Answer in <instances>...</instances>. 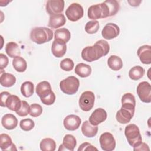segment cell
I'll use <instances>...</instances> for the list:
<instances>
[{"label":"cell","mask_w":151,"mask_h":151,"mask_svg":"<svg viewBox=\"0 0 151 151\" xmlns=\"http://www.w3.org/2000/svg\"><path fill=\"white\" fill-rule=\"evenodd\" d=\"M0 148L3 151L17 150L16 146L12 143L11 137L5 133L0 134Z\"/></svg>","instance_id":"obj_19"},{"label":"cell","mask_w":151,"mask_h":151,"mask_svg":"<svg viewBox=\"0 0 151 151\" xmlns=\"http://www.w3.org/2000/svg\"><path fill=\"white\" fill-rule=\"evenodd\" d=\"M52 38V31L47 27H34L31 29L30 32V38L31 41L37 44H42L49 42Z\"/></svg>","instance_id":"obj_2"},{"label":"cell","mask_w":151,"mask_h":151,"mask_svg":"<svg viewBox=\"0 0 151 151\" xmlns=\"http://www.w3.org/2000/svg\"><path fill=\"white\" fill-rule=\"evenodd\" d=\"M30 106L25 100H21V106L20 109L16 111V113L21 117H25L29 114Z\"/></svg>","instance_id":"obj_37"},{"label":"cell","mask_w":151,"mask_h":151,"mask_svg":"<svg viewBox=\"0 0 151 151\" xmlns=\"http://www.w3.org/2000/svg\"><path fill=\"white\" fill-rule=\"evenodd\" d=\"M128 3L130 4V5L132 6H137L140 5V4L142 2L141 1H128Z\"/></svg>","instance_id":"obj_45"},{"label":"cell","mask_w":151,"mask_h":151,"mask_svg":"<svg viewBox=\"0 0 151 151\" xmlns=\"http://www.w3.org/2000/svg\"><path fill=\"white\" fill-rule=\"evenodd\" d=\"M87 15L90 19L96 20L103 18V11L101 4L90 6L87 11Z\"/></svg>","instance_id":"obj_23"},{"label":"cell","mask_w":151,"mask_h":151,"mask_svg":"<svg viewBox=\"0 0 151 151\" xmlns=\"http://www.w3.org/2000/svg\"><path fill=\"white\" fill-rule=\"evenodd\" d=\"M137 56L140 61L144 64H150L151 63V46L149 45H143L140 46L137 51Z\"/></svg>","instance_id":"obj_13"},{"label":"cell","mask_w":151,"mask_h":151,"mask_svg":"<svg viewBox=\"0 0 151 151\" xmlns=\"http://www.w3.org/2000/svg\"><path fill=\"white\" fill-rule=\"evenodd\" d=\"M79 80L74 76H69L61 80L60 83V88L65 94L73 95L76 94L79 88Z\"/></svg>","instance_id":"obj_4"},{"label":"cell","mask_w":151,"mask_h":151,"mask_svg":"<svg viewBox=\"0 0 151 151\" xmlns=\"http://www.w3.org/2000/svg\"><path fill=\"white\" fill-rule=\"evenodd\" d=\"M64 8L63 0H49L47 2L45 9L47 12L51 15L61 14Z\"/></svg>","instance_id":"obj_9"},{"label":"cell","mask_w":151,"mask_h":151,"mask_svg":"<svg viewBox=\"0 0 151 151\" xmlns=\"http://www.w3.org/2000/svg\"><path fill=\"white\" fill-rule=\"evenodd\" d=\"M60 68L63 70L65 71H70L73 69L74 64L71 59L69 58H66L60 62Z\"/></svg>","instance_id":"obj_38"},{"label":"cell","mask_w":151,"mask_h":151,"mask_svg":"<svg viewBox=\"0 0 151 151\" xmlns=\"http://www.w3.org/2000/svg\"><path fill=\"white\" fill-rule=\"evenodd\" d=\"M100 27L99 21L92 20L88 21L85 25V31L88 34H94L96 33Z\"/></svg>","instance_id":"obj_35"},{"label":"cell","mask_w":151,"mask_h":151,"mask_svg":"<svg viewBox=\"0 0 151 151\" xmlns=\"http://www.w3.org/2000/svg\"><path fill=\"white\" fill-rule=\"evenodd\" d=\"M109 51V43L104 40H100L93 45L83 48L81 51V57L86 61L93 62L106 55Z\"/></svg>","instance_id":"obj_1"},{"label":"cell","mask_w":151,"mask_h":151,"mask_svg":"<svg viewBox=\"0 0 151 151\" xmlns=\"http://www.w3.org/2000/svg\"><path fill=\"white\" fill-rule=\"evenodd\" d=\"M98 132V126L91 124L89 121H84L81 126V132L87 137H94Z\"/></svg>","instance_id":"obj_22"},{"label":"cell","mask_w":151,"mask_h":151,"mask_svg":"<svg viewBox=\"0 0 151 151\" xmlns=\"http://www.w3.org/2000/svg\"><path fill=\"white\" fill-rule=\"evenodd\" d=\"M84 150L93 151V150H98V149L96 147H95L94 146L91 145L90 143L88 142H84L82 143L78 148V151H84Z\"/></svg>","instance_id":"obj_41"},{"label":"cell","mask_w":151,"mask_h":151,"mask_svg":"<svg viewBox=\"0 0 151 151\" xmlns=\"http://www.w3.org/2000/svg\"><path fill=\"white\" fill-rule=\"evenodd\" d=\"M104 2L107 6L110 17L115 15L119 10L120 5L119 2L116 0H107Z\"/></svg>","instance_id":"obj_34"},{"label":"cell","mask_w":151,"mask_h":151,"mask_svg":"<svg viewBox=\"0 0 151 151\" xmlns=\"http://www.w3.org/2000/svg\"><path fill=\"white\" fill-rule=\"evenodd\" d=\"M21 106V100L16 95L11 94L6 101V107L10 110L17 111Z\"/></svg>","instance_id":"obj_24"},{"label":"cell","mask_w":151,"mask_h":151,"mask_svg":"<svg viewBox=\"0 0 151 151\" xmlns=\"http://www.w3.org/2000/svg\"><path fill=\"white\" fill-rule=\"evenodd\" d=\"M9 63L8 58L4 54H0V69L3 70L4 68H6Z\"/></svg>","instance_id":"obj_42"},{"label":"cell","mask_w":151,"mask_h":151,"mask_svg":"<svg viewBox=\"0 0 151 151\" xmlns=\"http://www.w3.org/2000/svg\"><path fill=\"white\" fill-rule=\"evenodd\" d=\"M124 134L129 144L133 148L139 146L142 143L140 130L134 124H129L126 126Z\"/></svg>","instance_id":"obj_3"},{"label":"cell","mask_w":151,"mask_h":151,"mask_svg":"<svg viewBox=\"0 0 151 151\" xmlns=\"http://www.w3.org/2000/svg\"><path fill=\"white\" fill-rule=\"evenodd\" d=\"M12 65L14 68L19 73L24 72L27 68V61L24 58L20 56L14 58L12 60Z\"/></svg>","instance_id":"obj_30"},{"label":"cell","mask_w":151,"mask_h":151,"mask_svg":"<svg viewBox=\"0 0 151 151\" xmlns=\"http://www.w3.org/2000/svg\"><path fill=\"white\" fill-rule=\"evenodd\" d=\"M137 94L140 100L146 103L151 102V86L147 81L140 82L137 87Z\"/></svg>","instance_id":"obj_7"},{"label":"cell","mask_w":151,"mask_h":151,"mask_svg":"<svg viewBox=\"0 0 151 151\" xmlns=\"http://www.w3.org/2000/svg\"><path fill=\"white\" fill-rule=\"evenodd\" d=\"M107 113L104 109L102 108H98L91 113L88 121L91 124L97 126L101 123L104 122L107 119Z\"/></svg>","instance_id":"obj_12"},{"label":"cell","mask_w":151,"mask_h":151,"mask_svg":"<svg viewBox=\"0 0 151 151\" xmlns=\"http://www.w3.org/2000/svg\"><path fill=\"white\" fill-rule=\"evenodd\" d=\"M120 33V28L114 23L107 24L102 29V37L106 40H111L116 38Z\"/></svg>","instance_id":"obj_10"},{"label":"cell","mask_w":151,"mask_h":151,"mask_svg":"<svg viewBox=\"0 0 151 151\" xmlns=\"http://www.w3.org/2000/svg\"><path fill=\"white\" fill-rule=\"evenodd\" d=\"M5 52L11 58H15L21 55V51L18 45L13 41L8 42L6 44Z\"/></svg>","instance_id":"obj_27"},{"label":"cell","mask_w":151,"mask_h":151,"mask_svg":"<svg viewBox=\"0 0 151 151\" xmlns=\"http://www.w3.org/2000/svg\"><path fill=\"white\" fill-rule=\"evenodd\" d=\"M100 146L104 151H112L116 147V140L113 135L109 132H104L99 138Z\"/></svg>","instance_id":"obj_8"},{"label":"cell","mask_w":151,"mask_h":151,"mask_svg":"<svg viewBox=\"0 0 151 151\" xmlns=\"http://www.w3.org/2000/svg\"><path fill=\"white\" fill-rule=\"evenodd\" d=\"M75 73L80 77H87L91 73V68L88 64L80 63L76 65L75 68Z\"/></svg>","instance_id":"obj_25"},{"label":"cell","mask_w":151,"mask_h":151,"mask_svg":"<svg viewBox=\"0 0 151 151\" xmlns=\"http://www.w3.org/2000/svg\"><path fill=\"white\" fill-rule=\"evenodd\" d=\"M145 74L144 68L140 66H134L129 71V76L132 80H138L140 79Z\"/></svg>","instance_id":"obj_32"},{"label":"cell","mask_w":151,"mask_h":151,"mask_svg":"<svg viewBox=\"0 0 151 151\" xmlns=\"http://www.w3.org/2000/svg\"><path fill=\"white\" fill-rule=\"evenodd\" d=\"M77 145L76 137L71 134H66L63 138V143L60 145L58 150H74Z\"/></svg>","instance_id":"obj_17"},{"label":"cell","mask_w":151,"mask_h":151,"mask_svg":"<svg viewBox=\"0 0 151 151\" xmlns=\"http://www.w3.org/2000/svg\"><path fill=\"white\" fill-rule=\"evenodd\" d=\"M34 122L31 119H24L19 122V126L24 131L31 130L34 127Z\"/></svg>","instance_id":"obj_36"},{"label":"cell","mask_w":151,"mask_h":151,"mask_svg":"<svg viewBox=\"0 0 151 151\" xmlns=\"http://www.w3.org/2000/svg\"><path fill=\"white\" fill-rule=\"evenodd\" d=\"M134 150H149V146L145 143H142L139 146L133 148Z\"/></svg>","instance_id":"obj_44"},{"label":"cell","mask_w":151,"mask_h":151,"mask_svg":"<svg viewBox=\"0 0 151 151\" xmlns=\"http://www.w3.org/2000/svg\"><path fill=\"white\" fill-rule=\"evenodd\" d=\"M34 86L31 81L24 82L21 86V93L25 97H29L34 94Z\"/></svg>","instance_id":"obj_33"},{"label":"cell","mask_w":151,"mask_h":151,"mask_svg":"<svg viewBox=\"0 0 151 151\" xmlns=\"http://www.w3.org/2000/svg\"><path fill=\"white\" fill-rule=\"evenodd\" d=\"M40 147L42 151H54L56 149V143L51 138H45L41 141Z\"/></svg>","instance_id":"obj_31"},{"label":"cell","mask_w":151,"mask_h":151,"mask_svg":"<svg viewBox=\"0 0 151 151\" xmlns=\"http://www.w3.org/2000/svg\"><path fill=\"white\" fill-rule=\"evenodd\" d=\"M11 95V94L8 91H2L0 94V100H1V106L6 107V101L8 97Z\"/></svg>","instance_id":"obj_43"},{"label":"cell","mask_w":151,"mask_h":151,"mask_svg":"<svg viewBox=\"0 0 151 151\" xmlns=\"http://www.w3.org/2000/svg\"><path fill=\"white\" fill-rule=\"evenodd\" d=\"M94 101L95 96L93 92L86 91L81 94L79 99V107L83 111H88L93 107Z\"/></svg>","instance_id":"obj_5"},{"label":"cell","mask_w":151,"mask_h":151,"mask_svg":"<svg viewBox=\"0 0 151 151\" xmlns=\"http://www.w3.org/2000/svg\"><path fill=\"white\" fill-rule=\"evenodd\" d=\"M41 101L45 105H47V106L52 105V104H54V103L55 101V95L54 93L52 91L47 97H46L44 99H41Z\"/></svg>","instance_id":"obj_40"},{"label":"cell","mask_w":151,"mask_h":151,"mask_svg":"<svg viewBox=\"0 0 151 151\" xmlns=\"http://www.w3.org/2000/svg\"><path fill=\"white\" fill-rule=\"evenodd\" d=\"M71 38L70 31L65 28L57 29L54 32V40H61L65 43L69 41Z\"/></svg>","instance_id":"obj_29"},{"label":"cell","mask_w":151,"mask_h":151,"mask_svg":"<svg viewBox=\"0 0 151 151\" xmlns=\"http://www.w3.org/2000/svg\"><path fill=\"white\" fill-rule=\"evenodd\" d=\"M122 107L131 112L134 113L136 106V99L134 96L130 93H127L123 95L122 97Z\"/></svg>","instance_id":"obj_15"},{"label":"cell","mask_w":151,"mask_h":151,"mask_svg":"<svg viewBox=\"0 0 151 151\" xmlns=\"http://www.w3.org/2000/svg\"><path fill=\"white\" fill-rule=\"evenodd\" d=\"M109 67L113 71H119L123 67V61L117 55H112L107 60Z\"/></svg>","instance_id":"obj_28"},{"label":"cell","mask_w":151,"mask_h":151,"mask_svg":"<svg viewBox=\"0 0 151 151\" xmlns=\"http://www.w3.org/2000/svg\"><path fill=\"white\" fill-rule=\"evenodd\" d=\"M66 22L65 16L62 14L50 16L48 26L51 28H58L63 26Z\"/></svg>","instance_id":"obj_21"},{"label":"cell","mask_w":151,"mask_h":151,"mask_svg":"<svg viewBox=\"0 0 151 151\" xmlns=\"http://www.w3.org/2000/svg\"><path fill=\"white\" fill-rule=\"evenodd\" d=\"M35 91L37 94L39 96L40 99L47 97L52 92L51 84L47 81L40 82L36 86Z\"/></svg>","instance_id":"obj_16"},{"label":"cell","mask_w":151,"mask_h":151,"mask_svg":"<svg viewBox=\"0 0 151 151\" xmlns=\"http://www.w3.org/2000/svg\"><path fill=\"white\" fill-rule=\"evenodd\" d=\"M42 113V108L41 105L37 103H33L30 106L29 115L34 117L40 116Z\"/></svg>","instance_id":"obj_39"},{"label":"cell","mask_w":151,"mask_h":151,"mask_svg":"<svg viewBox=\"0 0 151 151\" xmlns=\"http://www.w3.org/2000/svg\"><path fill=\"white\" fill-rule=\"evenodd\" d=\"M2 126L7 130H13L18 125V120L12 114H6L3 116L1 119Z\"/></svg>","instance_id":"obj_18"},{"label":"cell","mask_w":151,"mask_h":151,"mask_svg":"<svg viewBox=\"0 0 151 151\" xmlns=\"http://www.w3.org/2000/svg\"><path fill=\"white\" fill-rule=\"evenodd\" d=\"M65 15L68 20L75 22L81 19L84 15L82 6L78 3H73L65 11Z\"/></svg>","instance_id":"obj_6"},{"label":"cell","mask_w":151,"mask_h":151,"mask_svg":"<svg viewBox=\"0 0 151 151\" xmlns=\"http://www.w3.org/2000/svg\"><path fill=\"white\" fill-rule=\"evenodd\" d=\"M16 83V77L11 73H4L1 74L0 83L5 87H11Z\"/></svg>","instance_id":"obj_26"},{"label":"cell","mask_w":151,"mask_h":151,"mask_svg":"<svg viewBox=\"0 0 151 151\" xmlns=\"http://www.w3.org/2000/svg\"><path fill=\"white\" fill-rule=\"evenodd\" d=\"M134 114V113L131 112L130 111L121 107V109L116 113V120L120 124H126L130 122L133 117Z\"/></svg>","instance_id":"obj_20"},{"label":"cell","mask_w":151,"mask_h":151,"mask_svg":"<svg viewBox=\"0 0 151 151\" xmlns=\"http://www.w3.org/2000/svg\"><path fill=\"white\" fill-rule=\"evenodd\" d=\"M67 50L66 43L58 40H54L51 46V52L53 55L57 58L63 57Z\"/></svg>","instance_id":"obj_14"},{"label":"cell","mask_w":151,"mask_h":151,"mask_svg":"<svg viewBox=\"0 0 151 151\" xmlns=\"http://www.w3.org/2000/svg\"><path fill=\"white\" fill-rule=\"evenodd\" d=\"M81 121L79 116L75 114H70L64 118L63 124L65 129L70 131H74L80 127Z\"/></svg>","instance_id":"obj_11"}]
</instances>
